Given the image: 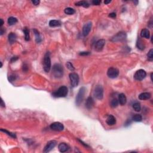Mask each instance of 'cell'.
Wrapping results in <instances>:
<instances>
[{"label":"cell","instance_id":"27","mask_svg":"<svg viewBox=\"0 0 153 153\" xmlns=\"http://www.w3.org/2000/svg\"><path fill=\"white\" fill-rule=\"evenodd\" d=\"M64 12H65V13L66 14L72 15V14H74L75 13V11L74 9H72V8L68 7V8H66V9H65V10H64Z\"/></svg>","mask_w":153,"mask_h":153},{"label":"cell","instance_id":"8","mask_svg":"<svg viewBox=\"0 0 153 153\" xmlns=\"http://www.w3.org/2000/svg\"><path fill=\"white\" fill-rule=\"evenodd\" d=\"M70 81L72 87H75L77 86L79 83V75L76 73H71L69 75Z\"/></svg>","mask_w":153,"mask_h":153},{"label":"cell","instance_id":"2","mask_svg":"<svg viewBox=\"0 0 153 153\" xmlns=\"http://www.w3.org/2000/svg\"><path fill=\"white\" fill-rule=\"evenodd\" d=\"M53 96L55 97H65L68 95V88L66 86H63L53 93Z\"/></svg>","mask_w":153,"mask_h":153},{"label":"cell","instance_id":"38","mask_svg":"<svg viewBox=\"0 0 153 153\" xmlns=\"http://www.w3.org/2000/svg\"><path fill=\"white\" fill-rule=\"evenodd\" d=\"M1 108H5V103L4 102L2 98H1Z\"/></svg>","mask_w":153,"mask_h":153},{"label":"cell","instance_id":"29","mask_svg":"<svg viewBox=\"0 0 153 153\" xmlns=\"http://www.w3.org/2000/svg\"><path fill=\"white\" fill-rule=\"evenodd\" d=\"M132 120H133L134 121L136 122H140L142 121V117L141 115L139 114H135L132 117Z\"/></svg>","mask_w":153,"mask_h":153},{"label":"cell","instance_id":"3","mask_svg":"<svg viewBox=\"0 0 153 153\" xmlns=\"http://www.w3.org/2000/svg\"><path fill=\"white\" fill-rule=\"evenodd\" d=\"M51 59L49 52L46 53L44 57L43 61V68L45 72H49L51 69Z\"/></svg>","mask_w":153,"mask_h":153},{"label":"cell","instance_id":"15","mask_svg":"<svg viewBox=\"0 0 153 153\" xmlns=\"http://www.w3.org/2000/svg\"><path fill=\"white\" fill-rule=\"evenodd\" d=\"M58 149L60 153H65L67 151H68V149H70V147L68 144H66V143H60L58 146Z\"/></svg>","mask_w":153,"mask_h":153},{"label":"cell","instance_id":"23","mask_svg":"<svg viewBox=\"0 0 153 153\" xmlns=\"http://www.w3.org/2000/svg\"><path fill=\"white\" fill-rule=\"evenodd\" d=\"M33 31H34V32L35 35V41H36V42H37V43H40L41 41V40H42L41 36H40V33H39V32L36 29H34Z\"/></svg>","mask_w":153,"mask_h":153},{"label":"cell","instance_id":"26","mask_svg":"<svg viewBox=\"0 0 153 153\" xmlns=\"http://www.w3.org/2000/svg\"><path fill=\"white\" fill-rule=\"evenodd\" d=\"M8 24L9 25H14L18 22V19L16 18H14V17H10V18L8 19L7 20Z\"/></svg>","mask_w":153,"mask_h":153},{"label":"cell","instance_id":"43","mask_svg":"<svg viewBox=\"0 0 153 153\" xmlns=\"http://www.w3.org/2000/svg\"><path fill=\"white\" fill-rule=\"evenodd\" d=\"M111 2V1H104V3L105 4H109V3H110Z\"/></svg>","mask_w":153,"mask_h":153},{"label":"cell","instance_id":"1","mask_svg":"<svg viewBox=\"0 0 153 153\" xmlns=\"http://www.w3.org/2000/svg\"><path fill=\"white\" fill-rule=\"evenodd\" d=\"M52 73L55 78L59 79L64 75V69L60 64H56L53 66Z\"/></svg>","mask_w":153,"mask_h":153},{"label":"cell","instance_id":"12","mask_svg":"<svg viewBox=\"0 0 153 153\" xmlns=\"http://www.w3.org/2000/svg\"><path fill=\"white\" fill-rule=\"evenodd\" d=\"M92 23L91 22H88L84 25L83 28V35L84 36L86 37L88 35L92 29Z\"/></svg>","mask_w":153,"mask_h":153},{"label":"cell","instance_id":"39","mask_svg":"<svg viewBox=\"0 0 153 153\" xmlns=\"http://www.w3.org/2000/svg\"><path fill=\"white\" fill-rule=\"evenodd\" d=\"M109 17L112 18H115L116 17V14L115 13H111L109 14Z\"/></svg>","mask_w":153,"mask_h":153},{"label":"cell","instance_id":"44","mask_svg":"<svg viewBox=\"0 0 153 153\" xmlns=\"http://www.w3.org/2000/svg\"><path fill=\"white\" fill-rule=\"evenodd\" d=\"M133 3H134L135 4V5H137L138 4V1H133Z\"/></svg>","mask_w":153,"mask_h":153},{"label":"cell","instance_id":"11","mask_svg":"<svg viewBox=\"0 0 153 153\" xmlns=\"http://www.w3.org/2000/svg\"><path fill=\"white\" fill-rule=\"evenodd\" d=\"M50 129L54 131H62L64 129V126L60 122H55L51 124L50 126Z\"/></svg>","mask_w":153,"mask_h":153},{"label":"cell","instance_id":"33","mask_svg":"<svg viewBox=\"0 0 153 153\" xmlns=\"http://www.w3.org/2000/svg\"><path fill=\"white\" fill-rule=\"evenodd\" d=\"M147 56H148V58L150 60H152L153 59V49H151L149 51L148 53L147 54Z\"/></svg>","mask_w":153,"mask_h":153},{"label":"cell","instance_id":"18","mask_svg":"<svg viewBox=\"0 0 153 153\" xmlns=\"http://www.w3.org/2000/svg\"><path fill=\"white\" fill-rule=\"evenodd\" d=\"M151 97V95L150 93L144 92L139 95L138 97L140 100H148Z\"/></svg>","mask_w":153,"mask_h":153},{"label":"cell","instance_id":"10","mask_svg":"<svg viewBox=\"0 0 153 153\" xmlns=\"http://www.w3.org/2000/svg\"><path fill=\"white\" fill-rule=\"evenodd\" d=\"M56 144H57V142L56 141H55V140L49 141L47 143L46 145L45 146L43 152L44 153H49V152H50V151H51L55 148Z\"/></svg>","mask_w":153,"mask_h":153},{"label":"cell","instance_id":"32","mask_svg":"<svg viewBox=\"0 0 153 153\" xmlns=\"http://www.w3.org/2000/svg\"><path fill=\"white\" fill-rule=\"evenodd\" d=\"M66 66H67L69 70H70V71H74V70H75L74 67L73 65H72V64H71V62H68L66 63Z\"/></svg>","mask_w":153,"mask_h":153},{"label":"cell","instance_id":"5","mask_svg":"<svg viewBox=\"0 0 153 153\" xmlns=\"http://www.w3.org/2000/svg\"><path fill=\"white\" fill-rule=\"evenodd\" d=\"M94 96L97 99L102 100L103 97V89L101 85L96 86L94 90Z\"/></svg>","mask_w":153,"mask_h":153},{"label":"cell","instance_id":"35","mask_svg":"<svg viewBox=\"0 0 153 153\" xmlns=\"http://www.w3.org/2000/svg\"><path fill=\"white\" fill-rule=\"evenodd\" d=\"M16 75H10V77H9V80H10L11 82H12V81H13L14 80H16Z\"/></svg>","mask_w":153,"mask_h":153},{"label":"cell","instance_id":"21","mask_svg":"<svg viewBox=\"0 0 153 153\" xmlns=\"http://www.w3.org/2000/svg\"><path fill=\"white\" fill-rule=\"evenodd\" d=\"M61 25V22L57 20H51L49 22V26L50 27H57Z\"/></svg>","mask_w":153,"mask_h":153},{"label":"cell","instance_id":"20","mask_svg":"<svg viewBox=\"0 0 153 153\" xmlns=\"http://www.w3.org/2000/svg\"><path fill=\"white\" fill-rule=\"evenodd\" d=\"M8 38H9V41L10 42V43L11 44H13V43H14L16 41L17 39V36L16 35L14 34V33L11 32L8 36Z\"/></svg>","mask_w":153,"mask_h":153},{"label":"cell","instance_id":"13","mask_svg":"<svg viewBox=\"0 0 153 153\" xmlns=\"http://www.w3.org/2000/svg\"><path fill=\"white\" fill-rule=\"evenodd\" d=\"M105 44V41L103 39L99 40L97 42H96L95 46V49L97 51H101L103 50L104 46Z\"/></svg>","mask_w":153,"mask_h":153},{"label":"cell","instance_id":"24","mask_svg":"<svg viewBox=\"0 0 153 153\" xmlns=\"http://www.w3.org/2000/svg\"><path fill=\"white\" fill-rule=\"evenodd\" d=\"M136 46H137V47L139 49H140V50H144L145 49V44L144 42H143V41H142L141 40H138V41H137V44H136Z\"/></svg>","mask_w":153,"mask_h":153},{"label":"cell","instance_id":"40","mask_svg":"<svg viewBox=\"0 0 153 153\" xmlns=\"http://www.w3.org/2000/svg\"><path fill=\"white\" fill-rule=\"evenodd\" d=\"M18 59V57H13L11 59V62H13L16 61Z\"/></svg>","mask_w":153,"mask_h":153},{"label":"cell","instance_id":"4","mask_svg":"<svg viewBox=\"0 0 153 153\" xmlns=\"http://www.w3.org/2000/svg\"><path fill=\"white\" fill-rule=\"evenodd\" d=\"M85 92H86V88L84 87H82L80 88L75 98V103L77 106H80L82 103L84 97Z\"/></svg>","mask_w":153,"mask_h":153},{"label":"cell","instance_id":"19","mask_svg":"<svg viewBox=\"0 0 153 153\" xmlns=\"http://www.w3.org/2000/svg\"><path fill=\"white\" fill-rule=\"evenodd\" d=\"M141 37L145 38H149L150 37V34H149V30L147 29H143L141 32Z\"/></svg>","mask_w":153,"mask_h":153},{"label":"cell","instance_id":"36","mask_svg":"<svg viewBox=\"0 0 153 153\" xmlns=\"http://www.w3.org/2000/svg\"><path fill=\"white\" fill-rule=\"evenodd\" d=\"M88 55H90V52H88V51H83V52L80 53V55L81 56H87Z\"/></svg>","mask_w":153,"mask_h":153},{"label":"cell","instance_id":"14","mask_svg":"<svg viewBox=\"0 0 153 153\" xmlns=\"http://www.w3.org/2000/svg\"><path fill=\"white\" fill-rule=\"evenodd\" d=\"M85 105H86V108L88 110H90L94 106L93 99L92 97H87V99H86Z\"/></svg>","mask_w":153,"mask_h":153},{"label":"cell","instance_id":"30","mask_svg":"<svg viewBox=\"0 0 153 153\" xmlns=\"http://www.w3.org/2000/svg\"><path fill=\"white\" fill-rule=\"evenodd\" d=\"M118 103H119V102H118V99H112V101H111L110 105H111V107H112V108H116V107L118 106Z\"/></svg>","mask_w":153,"mask_h":153},{"label":"cell","instance_id":"28","mask_svg":"<svg viewBox=\"0 0 153 153\" xmlns=\"http://www.w3.org/2000/svg\"><path fill=\"white\" fill-rule=\"evenodd\" d=\"M133 108L136 112H139L141 110V105H140V103L139 102H135V103H134L133 104Z\"/></svg>","mask_w":153,"mask_h":153},{"label":"cell","instance_id":"31","mask_svg":"<svg viewBox=\"0 0 153 153\" xmlns=\"http://www.w3.org/2000/svg\"><path fill=\"white\" fill-rule=\"evenodd\" d=\"M1 132H4V133H7V134L8 135H9L10 136L12 137V138H16V134H14V133H11V132H9V131L7 130L1 129Z\"/></svg>","mask_w":153,"mask_h":153},{"label":"cell","instance_id":"17","mask_svg":"<svg viewBox=\"0 0 153 153\" xmlns=\"http://www.w3.org/2000/svg\"><path fill=\"white\" fill-rule=\"evenodd\" d=\"M106 122H107V125L109 126H113L116 123V118L112 115H110L107 118Z\"/></svg>","mask_w":153,"mask_h":153},{"label":"cell","instance_id":"42","mask_svg":"<svg viewBox=\"0 0 153 153\" xmlns=\"http://www.w3.org/2000/svg\"><path fill=\"white\" fill-rule=\"evenodd\" d=\"M1 23H0V26L1 27H2V26L3 25V24H4V21H3V20L2 19H1Z\"/></svg>","mask_w":153,"mask_h":153},{"label":"cell","instance_id":"6","mask_svg":"<svg viewBox=\"0 0 153 153\" xmlns=\"http://www.w3.org/2000/svg\"><path fill=\"white\" fill-rule=\"evenodd\" d=\"M126 39V34L124 31H120L115 35L111 39V41L113 42H120Z\"/></svg>","mask_w":153,"mask_h":153},{"label":"cell","instance_id":"16","mask_svg":"<svg viewBox=\"0 0 153 153\" xmlns=\"http://www.w3.org/2000/svg\"><path fill=\"white\" fill-rule=\"evenodd\" d=\"M118 102L121 105H125L127 102V98L124 93H120L118 96Z\"/></svg>","mask_w":153,"mask_h":153},{"label":"cell","instance_id":"41","mask_svg":"<svg viewBox=\"0 0 153 153\" xmlns=\"http://www.w3.org/2000/svg\"><path fill=\"white\" fill-rule=\"evenodd\" d=\"M4 32H5V31H4V28H3L2 27H1V28H0V34H1V35H3V34H4Z\"/></svg>","mask_w":153,"mask_h":153},{"label":"cell","instance_id":"45","mask_svg":"<svg viewBox=\"0 0 153 153\" xmlns=\"http://www.w3.org/2000/svg\"><path fill=\"white\" fill-rule=\"evenodd\" d=\"M0 63H1V68L2 66H3V64H2L1 62H0Z\"/></svg>","mask_w":153,"mask_h":153},{"label":"cell","instance_id":"34","mask_svg":"<svg viewBox=\"0 0 153 153\" xmlns=\"http://www.w3.org/2000/svg\"><path fill=\"white\" fill-rule=\"evenodd\" d=\"M101 3V1L100 0H93L92 1V4L95 5H99Z\"/></svg>","mask_w":153,"mask_h":153},{"label":"cell","instance_id":"7","mask_svg":"<svg viewBox=\"0 0 153 153\" xmlns=\"http://www.w3.org/2000/svg\"><path fill=\"white\" fill-rule=\"evenodd\" d=\"M147 76V73L144 70H139L135 72L134 75V79L137 81H142Z\"/></svg>","mask_w":153,"mask_h":153},{"label":"cell","instance_id":"22","mask_svg":"<svg viewBox=\"0 0 153 153\" xmlns=\"http://www.w3.org/2000/svg\"><path fill=\"white\" fill-rule=\"evenodd\" d=\"M75 4L77 6H81L85 8H87L89 7V4L85 1H80L77 2V3H75Z\"/></svg>","mask_w":153,"mask_h":153},{"label":"cell","instance_id":"25","mask_svg":"<svg viewBox=\"0 0 153 153\" xmlns=\"http://www.w3.org/2000/svg\"><path fill=\"white\" fill-rule=\"evenodd\" d=\"M23 32L25 34V39L26 41H28L30 40L29 37V30L27 27L23 28Z\"/></svg>","mask_w":153,"mask_h":153},{"label":"cell","instance_id":"37","mask_svg":"<svg viewBox=\"0 0 153 153\" xmlns=\"http://www.w3.org/2000/svg\"><path fill=\"white\" fill-rule=\"evenodd\" d=\"M32 3L34 4V5H38L39 4H40V1H38V0H34V1H32Z\"/></svg>","mask_w":153,"mask_h":153},{"label":"cell","instance_id":"9","mask_svg":"<svg viewBox=\"0 0 153 153\" xmlns=\"http://www.w3.org/2000/svg\"><path fill=\"white\" fill-rule=\"evenodd\" d=\"M118 74H119V71L116 68H110L107 71V75L108 76V77H110V79L117 78Z\"/></svg>","mask_w":153,"mask_h":153}]
</instances>
